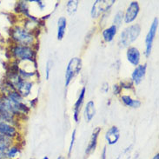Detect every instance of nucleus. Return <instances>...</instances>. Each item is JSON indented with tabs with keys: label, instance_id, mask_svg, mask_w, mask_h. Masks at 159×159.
Returning a JSON list of instances; mask_svg holds the SVG:
<instances>
[{
	"label": "nucleus",
	"instance_id": "16",
	"mask_svg": "<svg viewBox=\"0 0 159 159\" xmlns=\"http://www.w3.org/2000/svg\"><path fill=\"white\" fill-rule=\"evenodd\" d=\"M67 25V20L65 17H59L57 21V39L62 40L65 34V29Z\"/></svg>",
	"mask_w": 159,
	"mask_h": 159
},
{
	"label": "nucleus",
	"instance_id": "30",
	"mask_svg": "<svg viewBox=\"0 0 159 159\" xmlns=\"http://www.w3.org/2000/svg\"><path fill=\"white\" fill-rule=\"evenodd\" d=\"M57 159H65V157H62V156H60V157H57Z\"/></svg>",
	"mask_w": 159,
	"mask_h": 159
},
{
	"label": "nucleus",
	"instance_id": "12",
	"mask_svg": "<svg viewBox=\"0 0 159 159\" xmlns=\"http://www.w3.org/2000/svg\"><path fill=\"white\" fill-rule=\"evenodd\" d=\"M85 91L86 89L85 87H83V89L80 91V94L78 96V98L77 100V102L75 103L73 106V111H74V119L75 121L78 123V120H79V118H78V116H79V112H80V110H81L82 107V104L84 103V96H85Z\"/></svg>",
	"mask_w": 159,
	"mask_h": 159
},
{
	"label": "nucleus",
	"instance_id": "18",
	"mask_svg": "<svg viewBox=\"0 0 159 159\" xmlns=\"http://www.w3.org/2000/svg\"><path fill=\"white\" fill-rule=\"evenodd\" d=\"M121 99H122L123 103H125V105L129 106V107L139 108L141 106V102H140L139 100H134V99L131 98L129 96L124 95V96H122Z\"/></svg>",
	"mask_w": 159,
	"mask_h": 159
},
{
	"label": "nucleus",
	"instance_id": "14",
	"mask_svg": "<svg viewBox=\"0 0 159 159\" xmlns=\"http://www.w3.org/2000/svg\"><path fill=\"white\" fill-rule=\"evenodd\" d=\"M100 131H101V128H99V127L94 129V131L92 133V136L90 138V143H89L88 146L86 148V155H90V153H92L95 151V149L97 147V144H98V135L100 133Z\"/></svg>",
	"mask_w": 159,
	"mask_h": 159
},
{
	"label": "nucleus",
	"instance_id": "11",
	"mask_svg": "<svg viewBox=\"0 0 159 159\" xmlns=\"http://www.w3.org/2000/svg\"><path fill=\"white\" fill-rule=\"evenodd\" d=\"M127 59L134 66H138L140 62V52L136 47H129L127 50Z\"/></svg>",
	"mask_w": 159,
	"mask_h": 159
},
{
	"label": "nucleus",
	"instance_id": "17",
	"mask_svg": "<svg viewBox=\"0 0 159 159\" xmlns=\"http://www.w3.org/2000/svg\"><path fill=\"white\" fill-rule=\"evenodd\" d=\"M116 30H117V28L115 25H111V27L105 29L103 31V39L106 42H111V41H112L113 39H114V37L116 36Z\"/></svg>",
	"mask_w": 159,
	"mask_h": 159
},
{
	"label": "nucleus",
	"instance_id": "21",
	"mask_svg": "<svg viewBox=\"0 0 159 159\" xmlns=\"http://www.w3.org/2000/svg\"><path fill=\"white\" fill-rule=\"evenodd\" d=\"M78 1L77 0H74V1H69L67 3V11L69 14H73L77 11V9L78 6Z\"/></svg>",
	"mask_w": 159,
	"mask_h": 159
},
{
	"label": "nucleus",
	"instance_id": "3",
	"mask_svg": "<svg viewBox=\"0 0 159 159\" xmlns=\"http://www.w3.org/2000/svg\"><path fill=\"white\" fill-rule=\"evenodd\" d=\"M36 52L30 46H24L19 44L13 45L11 49V53L16 61H34L36 58Z\"/></svg>",
	"mask_w": 159,
	"mask_h": 159
},
{
	"label": "nucleus",
	"instance_id": "32",
	"mask_svg": "<svg viewBox=\"0 0 159 159\" xmlns=\"http://www.w3.org/2000/svg\"><path fill=\"white\" fill-rule=\"evenodd\" d=\"M30 159H33V158H30Z\"/></svg>",
	"mask_w": 159,
	"mask_h": 159
},
{
	"label": "nucleus",
	"instance_id": "31",
	"mask_svg": "<svg viewBox=\"0 0 159 159\" xmlns=\"http://www.w3.org/2000/svg\"><path fill=\"white\" fill-rule=\"evenodd\" d=\"M43 159H49V157H46V156H45V157H43Z\"/></svg>",
	"mask_w": 159,
	"mask_h": 159
},
{
	"label": "nucleus",
	"instance_id": "6",
	"mask_svg": "<svg viewBox=\"0 0 159 159\" xmlns=\"http://www.w3.org/2000/svg\"><path fill=\"white\" fill-rule=\"evenodd\" d=\"M158 28V18L156 17L154 19L153 23L151 24L150 30L147 34L146 38H145V44H146V50H145V55L146 57L150 56L151 52V49H152V44H153V41L155 39L156 33Z\"/></svg>",
	"mask_w": 159,
	"mask_h": 159
},
{
	"label": "nucleus",
	"instance_id": "20",
	"mask_svg": "<svg viewBox=\"0 0 159 159\" xmlns=\"http://www.w3.org/2000/svg\"><path fill=\"white\" fill-rule=\"evenodd\" d=\"M20 152V149L17 145L12 144L11 147H9L8 150L5 152V157L6 159H15Z\"/></svg>",
	"mask_w": 159,
	"mask_h": 159
},
{
	"label": "nucleus",
	"instance_id": "5",
	"mask_svg": "<svg viewBox=\"0 0 159 159\" xmlns=\"http://www.w3.org/2000/svg\"><path fill=\"white\" fill-rule=\"evenodd\" d=\"M115 3L114 0L107 1V0H97L92 6L91 10V17H98L100 14L107 11L110 10L113 4Z\"/></svg>",
	"mask_w": 159,
	"mask_h": 159
},
{
	"label": "nucleus",
	"instance_id": "10",
	"mask_svg": "<svg viewBox=\"0 0 159 159\" xmlns=\"http://www.w3.org/2000/svg\"><path fill=\"white\" fill-rule=\"evenodd\" d=\"M146 65H138L136 67V69L134 70L132 75H131V78H132V81L138 85L141 82H142L143 78H144L145 74H146Z\"/></svg>",
	"mask_w": 159,
	"mask_h": 159
},
{
	"label": "nucleus",
	"instance_id": "25",
	"mask_svg": "<svg viewBox=\"0 0 159 159\" xmlns=\"http://www.w3.org/2000/svg\"><path fill=\"white\" fill-rule=\"evenodd\" d=\"M76 132H77V129H75L72 132V136H71V141H70V148H69V157L72 151V148H73V144L75 143V139H76Z\"/></svg>",
	"mask_w": 159,
	"mask_h": 159
},
{
	"label": "nucleus",
	"instance_id": "13",
	"mask_svg": "<svg viewBox=\"0 0 159 159\" xmlns=\"http://www.w3.org/2000/svg\"><path fill=\"white\" fill-rule=\"evenodd\" d=\"M32 88V84L30 82L22 80L17 86H16V90L19 94L21 95L22 98H26L28 97L30 93V90Z\"/></svg>",
	"mask_w": 159,
	"mask_h": 159
},
{
	"label": "nucleus",
	"instance_id": "26",
	"mask_svg": "<svg viewBox=\"0 0 159 159\" xmlns=\"http://www.w3.org/2000/svg\"><path fill=\"white\" fill-rule=\"evenodd\" d=\"M113 90H114V94L117 95L120 93L122 88H121V86L117 85V84H115V85L113 86Z\"/></svg>",
	"mask_w": 159,
	"mask_h": 159
},
{
	"label": "nucleus",
	"instance_id": "9",
	"mask_svg": "<svg viewBox=\"0 0 159 159\" xmlns=\"http://www.w3.org/2000/svg\"><path fill=\"white\" fill-rule=\"evenodd\" d=\"M119 138H120V131L116 126H112L111 128L108 129V131L105 134V139L110 145L116 144L119 140Z\"/></svg>",
	"mask_w": 159,
	"mask_h": 159
},
{
	"label": "nucleus",
	"instance_id": "1",
	"mask_svg": "<svg viewBox=\"0 0 159 159\" xmlns=\"http://www.w3.org/2000/svg\"><path fill=\"white\" fill-rule=\"evenodd\" d=\"M141 32V26L136 24L133 25H130L121 32L120 38H119V46L121 48L128 47L131 43L136 41L138 36Z\"/></svg>",
	"mask_w": 159,
	"mask_h": 159
},
{
	"label": "nucleus",
	"instance_id": "2",
	"mask_svg": "<svg viewBox=\"0 0 159 159\" xmlns=\"http://www.w3.org/2000/svg\"><path fill=\"white\" fill-rule=\"evenodd\" d=\"M11 39L14 41V43H16V44L29 46L33 43L34 37L30 31L22 27L16 26L11 30Z\"/></svg>",
	"mask_w": 159,
	"mask_h": 159
},
{
	"label": "nucleus",
	"instance_id": "8",
	"mask_svg": "<svg viewBox=\"0 0 159 159\" xmlns=\"http://www.w3.org/2000/svg\"><path fill=\"white\" fill-rule=\"evenodd\" d=\"M139 11H140V8H139V4L138 2H136V1L131 2L126 11L125 15L124 16L125 23L130 24L131 22H133L138 17Z\"/></svg>",
	"mask_w": 159,
	"mask_h": 159
},
{
	"label": "nucleus",
	"instance_id": "4",
	"mask_svg": "<svg viewBox=\"0 0 159 159\" xmlns=\"http://www.w3.org/2000/svg\"><path fill=\"white\" fill-rule=\"evenodd\" d=\"M81 68L82 60L79 57H73L70 59L67 65L66 71H65V86L66 87L69 85L74 77L79 73Z\"/></svg>",
	"mask_w": 159,
	"mask_h": 159
},
{
	"label": "nucleus",
	"instance_id": "23",
	"mask_svg": "<svg viewBox=\"0 0 159 159\" xmlns=\"http://www.w3.org/2000/svg\"><path fill=\"white\" fill-rule=\"evenodd\" d=\"M52 65H53L52 61L49 60L47 62V64H46V66H45V75H46V79L47 80H49V78H50V72H51V70L52 69Z\"/></svg>",
	"mask_w": 159,
	"mask_h": 159
},
{
	"label": "nucleus",
	"instance_id": "24",
	"mask_svg": "<svg viewBox=\"0 0 159 159\" xmlns=\"http://www.w3.org/2000/svg\"><path fill=\"white\" fill-rule=\"evenodd\" d=\"M130 148H131V146L129 147V148H127V149H126L123 153H121L117 159H129V153H130V151H131V149H130Z\"/></svg>",
	"mask_w": 159,
	"mask_h": 159
},
{
	"label": "nucleus",
	"instance_id": "27",
	"mask_svg": "<svg viewBox=\"0 0 159 159\" xmlns=\"http://www.w3.org/2000/svg\"><path fill=\"white\" fill-rule=\"evenodd\" d=\"M106 147H104L103 149V151H102V153H101V159H106Z\"/></svg>",
	"mask_w": 159,
	"mask_h": 159
},
{
	"label": "nucleus",
	"instance_id": "29",
	"mask_svg": "<svg viewBox=\"0 0 159 159\" xmlns=\"http://www.w3.org/2000/svg\"><path fill=\"white\" fill-rule=\"evenodd\" d=\"M153 159H159V154L157 153V155H155V157H153Z\"/></svg>",
	"mask_w": 159,
	"mask_h": 159
},
{
	"label": "nucleus",
	"instance_id": "7",
	"mask_svg": "<svg viewBox=\"0 0 159 159\" xmlns=\"http://www.w3.org/2000/svg\"><path fill=\"white\" fill-rule=\"evenodd\" d=\"M0 135L13 139L17 137V129L14 125L4 121H0Z\"/></svg>",
	"mask_w": 159,
	"mask_h": 159
},
{
	"label": "nucleus",
	"instance_id": "19",
	"mask_svg": "<svg viewBox=\"0 0 159 159\" xmlns=\"http://www.w3.org/2000/svg\"><path fill=\"white\" fill-rule=\"evenodd\" d=\"M12 144V139L0 135V151L1 152L5 153L6 151L8 150L9 147H11Z\"/></svg>",
	"mask_w": 159,
	"mask_h": 159
},
{
	"label": "nucleus",
	"instance_id": "15",
	"mask_svg": "<svg viewBox=\"0 0 159 159\" xmlns=\"http://www.w3.org/2000/svg\"><path fill=\"white\" fill-rule=\"evenodd\" d=\"M95 114H96V109H95V103L92 100L89 101L85 106V110H84V117L87 122H90L91 119L94 117Z\"/></svg>",
	"mask_w": 159,
	"mask_h": 159
},
{
	"label": "nucleus",
	"instance_id": "28",
	"mask_svg": "<svg viewBox=\"0 0 159 159\" xmlns=\"http://www.w3.org/2000/svg\"><path fill=\"white\" fill-rule=\"evenodd\" d=\"M103 88H105V90H104V92H106V91L109 90V84H108L107 83L103 84Z\"/></svg>",
	"mask_w": 159,
	"mask_h": 159
},
{
	"label": "nucleus",
	"instance_id": "22",
	"mask_svg": "<svg viewBox=\"0 0 159 159\" xmlns=\"http://www.w3.org/2000/svg\"><path fill=\"white\" fill-rule=\"evenodd\" d=\"M123 18H124V12L118 11L114 17V25H113L116 26V28H119L122 24V21H123Z\"/></svg>",
	"mask_w": 159,
	"mask_h": 159
}]
</instances>
